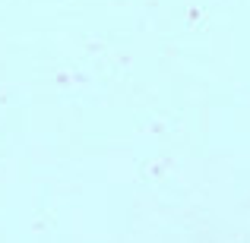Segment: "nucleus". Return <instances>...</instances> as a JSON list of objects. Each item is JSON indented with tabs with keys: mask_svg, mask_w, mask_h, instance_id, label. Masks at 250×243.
Masks as SVG:
<instances>
[]
</instances>
